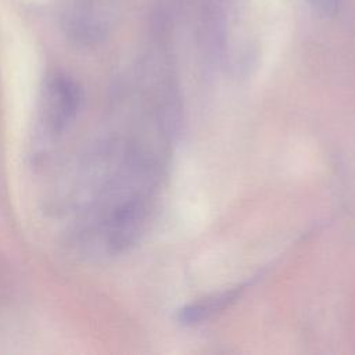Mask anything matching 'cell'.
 Returning <instances> with one entry per match:
<instances>
[{
    "label": "cell",
    "mask_w": 355,
    "mask_h": 355,
    "mask_svg": "<svg viewBox=\"0 0 355 355\" xmlns=\"http://www.w3.org/2000/svg\"><path fill=\"white\" fill-rule=\"evenodd\" d=\"M309 3L323 14H331L336 11L338 0H309Z\"/></svg>",
    "instance_id": "6da1fadb"
}]
</instances>
